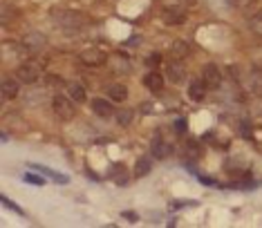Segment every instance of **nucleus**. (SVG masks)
Instances as JSON below:
<instances>
[{
  "instance_id": "2eb2a0df",
  "label": "nucleus",
  "mask_w": 262,
  "mask_h": 228,
  "mask_svg": "<svg viewBox=\"0 0 262 228\" xmlns=\"http://www.w3.org/2000/svg\"><path fill=\"white\" fill-rule=\"evenodd\" d=\"M68 97L74 101V103H83L88 99V92L81 83H68Z\"/></svg>"
},
{
  "instance_id": "9d476101",
  "label": "nucleus",
  "mask_w": 262,
  "mask_h": 228,
  "mask_svg": "<svg viewBox=\"0 0 262 228\" xmlns=\"http://www.w3.org/2000/svg\"><path fill=\"white\" fill-rule=\"evenodd\" d=\"M150 150H152V154L157 159H166V157H170L172 154V148L162 139V136H155L152 143H150Z\"/></svg>"
},
{
  "instance_id": "20e7f679",
  "label": "nucleus",
  "mask_w": 262,
  "mask_h": 228,
  "mask_svg": "<svg viewBox=\"0 0 262 228\" xmlns=\"http://www.w3.org/2000/svg\"><path fill=\"white\" fill-rule=\"evenodd\" d=\"M202 79H204V83L208 87L217 89L220 85H222V72H220V67L215 63H206L204 72H202Z\"/></svg>"
},
{
  "instance_id": "f03ea898",
  "label": "nucleus",
  "mask_w": 262,
  "mask_h": 228,
  "mask_svg": "<svg viewBox=\"0 0 262 228\" xmlns=\"http://www.w3.org/2000/svg\"><path fill=\"white\" fill-rule=\"evenodd\" d=\"M52 107H54L56 117L63 119V121H70V119L74 117V105H72V99H70V97L56 94L54 101H52Z\"/></svg>"
},
{
  "instance_id": "a211bd4d",
  "label": "nucleus",
  "mask_w": 262,
  "mask_h": 228,
  "mask_svg": "<svg viewBox=\"0 0 262 228\" xmlns=\"http://www.w3.org/2000/svg\"><path fill=\"white\" fill-rule=\"evenodd\" d=\"M170 54L175 58H184V56H188L190 50H188V45L184 43V40H175V43L170 45Z\"/></svg>"
},
{
  "instance_id": "dca6fc26",
  "label": "nucleus",
  "mask_w": 262,
  "mask_h": 228,
  "mask_svg": "<svg viewBox=\"0 0 262 228\" xmlns=\"http://www.w3.org/2000/svg\"><path fill=\"white\" fill-rule=\"evenodd\" d=\"M168 81L170 83H184L186 81V70H184V65H180V63H172V65H168Z\"/></svg>"
},
{
  "instance_id": "1a4fd4ad",
  "label": "nucleus",
  "mask_w": 262,
  "mask_h": 228,
  "mask_svg": "<svg viewBox=\"0 0 262 228\" xmlns=\"http://www.w3.org/2000/svg\"><path fill=\"white\" fill-rule=\"evenodd\" d=\"M206 83H204V79L202 81H193L188 85V99L193 101V103H202V101L206 99Z\"/></svg>"
},
{
  "instance_id": "412c9836",
  "label": "nucleus",
  "mask_w": 262,
  "mask_h": 228,
  "mask_svg": "<svg viewBox=\"0 0 262 228\" xmlns=\"http://www.w3.org/2000/svg\"><path fill=\"white\" fill-rule=\"evenodd\" d=\"M117 121H119V125H130V121H133V112L130 110L117 112Z\"/></svg>"
},
{
  "instance_id": "ddd939ff",
  "label": "nucleus",
  "mask_w": 262,
  "mask_h": 228,
  "mask_svg": "<svg viewBox=\"0 0 262 228\" xmlns=\"http://www.w3.org/2000/svg\"><path fill=\"white\" fill-rule=\"evenodd\" d=\"M108 99H112L115 103H121V101L128 99V87L123 83H112L108 87Z\"/></svg>"
},
{
  "instance_id": "4468645a",
  "label": "nucleus",
  "mask_w": 262,
  "mask_h": 228,
  "mask_svg": "<svg viewBox=\"0 0 262 228\" xmlns=\"http://www.w3.org/2000/svg\"><path fill=\"white\" fill-rule=\"evenodd\" d=\"M20 92V81L18 79H5L3 81V97L5 99H16Z\"/></svg>"
},
{
  "instance_id": "423d86ee",
  "label": "nucleus",
  "mask_w": 262,
  "mask_h": 228,
  "mask_svg": "<svg viewBox=\"0 0 262 228\" xmlns=\"http://www.w3.org/2000/svg\"><path fill=\"white\" fill-rule=\"evenodd\" d=\"M115 101L112 99H101V97H97V99H92V112L97 114V117H101V119H110L112 114H115Z\"/></svg>"
},
{
  "instance_id": "39448f33",
  "label": "nucleus",
  "mask_w": 262,
  "mask_h": 228,
  "mask_svg": "<svg viewBox=\"0 0 262 228\" xmlns=\"http://www.w3.org/2000/svg\"><path fill=\"white\" fill-rule=\"evenodd\" d=\"M29 170L40 172L43 177L52 179L54 184H61V186H65V184L70 181V177H68V175H63V172H58V170H52V168H47V166H43V164H29Z\"/></svg>"
},
{
  "instance_id": "6ab92c4d",
  "label": "nucleus",
  "mask_w": 262,
  "mask_h": 228,
  "mask_svg": "<svg viewBox=\"0 0 262 228\" xmlns=\"http://www.w3.org/2000/svg\"><path fill=\"white\" fill-rule=\"evenodd\" d=\"M249 29H251L258 38H262V11H258V14H253L249 18Z\"/></svg>"
},
{
  "instance_id": "aec40b11",
  "label": "nucleus",
  "mask_w": 262,
  "mask_h": 228,
  "mask_svg": "<svg viewBox=\"0 0 262 228\" xmlns=\"http://www.w3.org/2000/svg\"><path fill=\"white\" fill-rule=\"evenodd\" d=\"M0 201H3V206H5V208H9L11 213H16V215H25V211H23V208L18 206V203H14V201H11L7 195H3V197H0Z\"/></svg>"
},
{
  "instance_id": "f8f14e48",
  "label": "nucleus",
  "mask_w": 262,
  "mask_h": 228,
  "mask_svg": "<svg viewBox=\"0 0 262 228\" xmlns=\"http://www.w3.org/2000/svg\"><path fill=\"white\" fill-rule=\"evenodd\" d=\"M249 89L255 94V97L262 99V70L253 67L251 74H249Z\"/></svg>"
},
{
  "instance_id": "7ed1b4c3",
  "label": "nucleus",
  "mask_w": 262,
  "mask_h": 228,
  "mask_svg": "<svg viewBox=\"0 0 262 228\" xmlns=\"http://www.w3.org/2000/svg\"><path fill=\"white\" fill-rule=\"evenodd\" d=\"M40 76V65L38 63H23L18 70H16V79L20 83H36Z\"/></svg>"
},
{
  "instance_id": "f3484780",
  "label": "nucleus",
  "mask_w": 262,
  "mask_h": 228,
  "mask_svg": "<svg viewBox=\"0 0 262 228\" xmlns=\"http://www.w3.org/2000/svg\"><path fill=\"white\" fill-rule=\"evenodd\" d=\"M150 170H152V159L150 157H141L139 161H137V166H135V175L137 177L150 175Z\"/></svg>"
},
{
  "instance_id": "0eeeda50",
  "label": "nucleus",
  "mask_w": 262,
  "mask_h": 228,
  "mask_svg": "<svg viewBox=\"0 0 262 228\" xmlns=\"http://www.w3.org/2000/svg\"><path fill=\"white\" fill-rule=\"evenodd\" d=\"M23 45L27 47V52H40L47 45V38H45V34H40V32H29V34H25V38H23Z\"/></svg>"
},
{
  "instance_id": "5701e85b",
  "label": "nucleus",
  "mask_w": 262,
  "mask_h": 228,
  "mask_svg": "<svg viewBox=\"0 0 262 228\" xmlns=\"http://www.w3.org/2000/svg\"><path fill=\"white\" fill-rule=\"evenodd\" d=\"M159 63H162V56H159V54H150V56L146 58V65H148V67H157Z\"/></svg>"
},
{
  "instance_id": "b1692460",
  "label": "nucleus",
  "mask_w": 262,
  "mask_h": 228,
  "mask_svg": "<svg viewBox=\"0 0 262 228\" xmlns=\"http://www.w3.org/2000/svg\"><path fill=\"white\" fill-rule=\"evenodd\" d=\"M175 132H180V134L186 132V119H177L175 121Z\"/></svg>"
},
{
  "instance_id": "6e6552de",
  "label": "nucleus",
  "mask_w": 262,
  "mask_h": 228,
  "mask_svg": "<svg viewBox=\"0 0 262 228\" xmlns=\"http://www.w3.org/2000/svg\"><path fill=\"white\" fill-rule=\"evenodd\" d=\"M105 61V54L97 50V47H90L88 52H83L81 54V63L83 65H90V67H97V65H103Z\"/></svg>"
},
{
  "instance_id": "f257e3e1",
  "label": "nucleus",
  "mask_w": 262,
  "mask_h": 228,
  "mask_svg": "<svg viewBox=\"0 0 262 228\" xmlns=\"http://www.w3.org/2000/svg\"><path fill=\"white\" fill-rule=\"evenodd\" d=\"M54 20L65 29V32H79L83 27V22H85L79 11H65V9L54 11Z\"/></svg>"
},
{
  "instance_id": "4be33fe9",
  "label": "nucleus",
  "mask_w": 262,
  "mask_h": 228,
  "mask_svg": "<svg viewBox=\"0 0 262 228\" xmlns=\"http://www.w3.org/2000/svg\"><path fill=\"white\" fill-rule=\"evenodd\" d=\"M23 179H25L27 184H34V186H43V184H45V179H43V177L32 175V172H25V175H23Z\"/></svg>"
},
{
  "instance_id": "9b49d317",
  "label": "nucleus",
  "mask_w": 262,
  "mask_h": 228,
  "mask_svg": "<svg viewBox=\"0 0 262 228\" xmlns=\"http://www.w3.org/2000/svg\"><path fill=\"white\" fill-rule=\"evenodd\" d=\"M144 85L150 89V92H162L164 89V76L159 72H148L144 76Z\"/></svg>"
}]
</instances>
